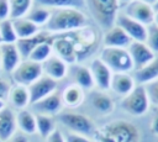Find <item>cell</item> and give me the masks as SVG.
<instances>
[{
  "instance_id": "1",
  "label": "cell",
  "mask_w": 158,
  "mask_h": 142,
  "mask_svg": "<svg viewBox=\"0 0 158 142\" xmlns=\"http://www.w3.org/2000/svg\"><path fill=\"white\" fill-rule=\"evenodd\" d=\"M89 26V17L75 7L52 10L51 17L47 22L46 31L49 33H69Z\"/></svg>"
},
{
  "instance_id": "2",
  "label": "cell",
  "mask_w": 158,
  "mask_h": 142,
  "mask_svg": "<svg viewBox=\"0 0 158 142\" xmlns=\"http://www.w3.org/2000/svg\"><path fill=\"white\" fill-rule=\"evenodd\" d=\"M95 19V21L105 30H109L115 25L117 11H118V0H84Z\"/></svg>"
},
{
  "instance_id": "3",
  "label": "cell",
  "mask_w": 158,
  "mask_h": 142,
  "mask_svg": "<svg viewBox=\"0 0 158 142\" xmlns=\"http://www.w3.org/2000/svg\"><path fill=\"white\" fill-rule=\"evenodd\" d=\"M100 59L114 73H128L133 69V63L127 48L104 47L100 53Z\"/></svg>"
},
{
  "instance_id": "4",
  "label": "cell",
  "mask_w": 158,
  "mask_h": 142,
  "mask_svg": "<svg viewBox=\"0 0 158 142\" xmlns=\"http://www.w3.org/2000/svg\"><path fill=\"white\" fill-rule=\"evenodd\" d=\"M101 132L110 137L114 142H139V132L137 127L123 120L105 125L101 128Z\"/></svg>"
},
{
  "instance_id": "5",
  "label": "cell",
  "mask_w": 158,
  "mask_h": 142,
  "mask_svg": "<svg viewBox=\"0 0 158 142\" xmlns=\"http://www.w3.org/2000/svg\"><path fill=\"white\" fill-rule=\"evenodd\" d=\"M121 106L126 112L133 116H141L146 114L149 107V99L146 88L143 85L135 86L130 94L123 96Z\"/></svg>"
},
{
  "instance_id": "6",
  "label": "cell",
  "mask_w": 158,
  "mask_h": 142,
  "mask_svg": "<svg viewBox=\"0 0 158 142\" xmlns=\"http://www.w3.org/2000/svg\"><path fill=\"white\" fill-rule=\"evenodd\" d=\"M58 121L65 126L68 130H70V132L74 133H79V135H90L94 132V123L93 121L79 112H74V111H60L58 115Z\"/></svg>"
},
{
  "instance_id": "7",
  "label": "cell",
  "mask_w": 158,
  "mask_h": 142,
  "mask_svg": "<svg viewBox=\"0 0 158 142\" xmlns=\"http://www.w3.org/2000/svg\"><path fill=\"white\" fill-rule=\"evenodd\" d=\"M11 75L17 85L30 86L41 75H43L42 64L32 62L30 59H22L20 64L15 68V70L11 73Z\"/></svg>"
},
{
  "instance_id": "8",
  "label": "cell",
  "mask_w": 158,
  "mask_h": 142,
  "mask_svg": "<svg viewBox=\"0 0 158 142\" xmlns=\"http://www.w3.org/2000/svg\"><path fill=\"white\" fill-rule=\"evenodd\" d=\"M125 15L138 21L144 26H149L154 21V10L152 5H148L139 0H132L126 5Z\"/></svg>"
},
{
  "instance_id": "9",
  "label": "cell",
  "mask_w": 158,
  "mask_h": 142,
  "mask_svg": "<svg viewBox=\"0 0 158 142\" xmlns=\"http://www.w3.org/2000/svg\"><path fill=\"white\" fill-rule=\"evenodd\" d=\"M52 48L56 52V56L63 59L67 64H73L78 61V54L69 33H62L59 37H53Z\"/></svg>"
},
{
  "instance_id": "10",
  "label": "cell",
  "mask_w": 158,
  "mask_h": 142,
  "mask_svg": "<svg viewBox=\"0 0 158 142\" xmlns=\"http://www.w3.org/2000/svg\"><path fill=\"white\" fill-rule=\"evenodd\" d=\"M58 81L53 80L47 75H41L36 81H33L30 86H27L30 93V105L36 104L37 101L44 99L56 91Z\"/></svg>"
},
{
  "instance_id": "11",
  "label": "cell",
  "mask_w": 158,
  "mask_h": 142,
  "mask_svg": "<svg viewBox=\"0 0 158 142\" xmlns=\"http://www.w3.org/2000/svg\"><path fill=\"white\" fill-rule=\"evenodd\" d=\"M115 25L121 27L132 41L137 42H146L147 37V26L139 23L138 21L128 17L125 14H117Z\"/></svg>"
},
{
  "instance_id": "12",
  "label": "cell",
  "mask_w": 158,
  "mask_h": 142,
  "mask_svg": "<svg viewBox=\"0 0 158 142\" xmlns=\"http://www.w3.org/2000/svg\"><path fill=\"white\" fill-rule=\"evenodd\" d=\"M127 51L131 56L132 63H133V68L136 70L143 68L144 65H147L154 57L156 53L144 43V42H137V41H132L131 44L127 47Z\"/></svg>"
},
{
  "instance_id": "13",
  "label": "cell",
  "mask_w": 158,
  "mask_h": 142,
  "mask_svg": "<svg viewBox=\"0 0 158 142\" xmlns=\"http://www.w3.org/2000/svg\"><path fill=\"white\" fill-rule=\"evenodd\" d=\"M94 83L95 85L100 89V90H107L110 89V84H111V78H112V72L110 70V68L100 59V58H95L91 61L90 67H89Z\"/></svg>"
},
{
  "instance_id": "14",
  "label": "cell",
  "mask_w": 158,
  "mask_h": 142,
  "mask_svg": "<svg viewBox=\"0 0 158 142\" xmlns=\"http://www.w3.org/2000/svg\"><path fill=\"white\" fill-rule=\"evenodd\" d=\"M0 54H1V68L6 73H12L22 61L15 43H1Z\"/></svg>"
},
{
  "instance_id": "15",
  "label": "cell",
  "mask_w": 158,
  "mask_h": 142,
  "mask_svg": "<svg viewBox=\"0 0 158 142\" xmlns=\"http://www.w3.org/2000/svg\"><path fill=\"white\" fill-rule=\"evenodd\" d=\"M32 106L41 115H48V116L58 115L62 111V107H63L62 95L59 93L54 91L51 95L46 96L44 99H42V100L37 101L36 104H33Z\"/></svg>"
},
{
  "instance_id": "16",
  "label": "cell",
  "mask_w": 158,
  "mask_h": 142,
  "mask_svg": "<svg viewBox=\"0 0 158 142\" xmlns=\"http://www.w3.org/2000/svg\"><path fill=\"white\" fill-rule=\"evenodd\" d=\"M131 42L132 40L128 37V35L117 25H114L109 30H106L102 37V43L105 47L127 48Z\"/></svg>"
},
{
  "instance_id": "17",
  "label": "cell",
  "mask_w": 158,
  "mask_h": 142,
  "mask_svg": "<svg viewBox=\"0 0 158 142\" xmlns=\"http://www.w3.org/2000/svg\"><path fill=\"white\" fill-rule=\"evenodd\" d=\"M42 72H43V75H47L53 80L58 81L67 75L68 64L59 57L51 56L48 59H46L42 63Z\"/></svg>"
},
{
  "instance_id": "18",
  "label": "cell",
  "mask_w": 158,
  "mask_h": 142,
  "mask_svg": "<svg viewBox=\"0 0 158 142\" xmlns=\"http://www.w3.org/2000/svg\"><path fill=\"white\" fill-rule=\"evenodd\" d=\"M16 114L10 107H4L0 111V140L6 142L16 133Z\"/></svg>"
},
{
  "instance_id": "19",
  "label": "cell",
  "mask_w": 158,
  "mask_h": 142,
  "mask_svg": "<svg viewBox=\"0 0 158 142\" xmlns=\"http://www.w3.org/2000/svg\"><path fill=\"white\" fill-rule=\"evenodd\" d=\"M52 35L47 31L44 32H38L37 35L32 36V37H28V38H21V40H17V42L15 43L19 52H20V56L22 59H27L28 56L31 54V52L35 49L36 46H38L40 43L44 42V41H49L52 40Z\"/></svg>"
},
{
  "instance_id": "20",
  "label": "cell",
  "mask_w": 158,
  "mask_h": 142,
  "mask_svg": "<svg viewBox=\"0 0 158 142\" xmlns=\"http://www.w3.org/2000/svg\"><path fill=\"white\" fill-rule=\"evenodd\" d=\"M135 86V79L128 73H112L110 89H112L117 95L126 96Z\"/></svg>"
},
{
  "instance_id": "21",
  "label": "cell",
  "mask_w": 158,
  "mask_h": 142,
  "mask_svg": "<svg viewBox=\"0 0 158 142\" xmlns=\"http://www.w3.org/2000/svg\"><path fill=\"white\" fill-rule=\"evenodd\" d=\"M90 104L98 112H100L102 115L111 114L115 107V104H114V100L111 99V96L107 95L106 93H104L102 90L93 91L90 94Z\"/></svg>"
},
{
  "instance_id": "22",
  "label": "cell",
  "mask_w": 158,
  "mask_h": 142,
  "mask_svg": "<svg viewBox=\"0 0 158 142\" xmlns=\"http://www.w3.org/2000/svg\"><path fill=\"white\" fill-rule=\"evenodd\" d=\"M16 123L17 127L25 135H33L37 132L36 126V115H33L30 110L22 109L16 114Z\"/></svg>"
},
{
  "instance_id": "23",
  "label": "cell",
  "mask_w": 158,
  "mask_h": 142,
  "mask_svg": "<svg viewBox=\"0 0 158 142\" xmlns=\"http://www.w3.org/2000/svg\"><path fill=\"white\" fill-rule=\"evenodd\" d=\"M135 78L141 84H148L158 79V56H156L147 65L136 70Z\"/></svg>"
},
{
  "instance_id": "24",
  "label": "cell",
  "mask_w": 158,
  "mask_h": 142,
  "mask_svg": "<svg viewBox=\"0 0 158 142\" xmlns=\"http://www.w3.org/2000/svg\"><path fill=\"white\" fill-rule=\"evenodd\" d=\"M12 23H14L15 32L17 35V40L28 38V37H32L40 32V27L37 25H35L33 22H31L26 17L15 19V20H12Z\"/></svg>"
},
{
  "instance_id": "25",
  "label": "cell",
  "mask_w": 158,
  "mask_h": 142,
  "mask_svg": "<svg viewBox=\"0 0 158 142\" xmlns=\"http://www.w3.org/2000/svg\"><path fill=\"white\" fill-rule=\"evenodd\" d=\"M60 95L63 105H67L69 107H77L84 101V91L80 86L75 84L68 85Z\"/></svg>"
},
{
  "instance_id": "26",
  "label": "cell",
  "mask_w": 158,
  "mask_h": 142,
  "mask_svg": "<svg viewBox=\"0 0 158 142\" xmlns=\"http://www.w3.org/2000/svg\"><path fill=\"white\" fill-rule=\"evenodd\" d=\"M9 99L11 101V104L17 107L19 110L26 109V106L30 104V93L27 86L23 85H15L10 89L9 93Z\"/></svg>"
},
{
  "instance_id": "27",
  "label": "cell",
  "mask_w": 158,
  "mask_h": 142,
  "mask_svg": "<svg viewBox=\"0 0 158 142\" xmlns=\"http://www.w3.org/2000/svg\"><path fill=\"white\" fill-rule=\"evenodd\" d=\"M73 78H74V84L80 86L83 90L93 89V86L95 85L91 72L85 65H75L73 69Z\"/></svg>"
},
{
  "instance_id": "28",
  "label": "cell",
  "mask_w": 158,
  "mask_h": 142,
  "mask_svg": "<svg viewBox=\"0 0 158 142\" xmlns=\"http://www.w3.org/2000/svg\"><path fill=\"white\" fill-rule=\"evenodd\" d=\"M33 2H36V5L47 7L49 10L67 9V7L81 9L85 4L84 0H33Z\"/></svg>"
},
{
  "instance_id": "29",
  "label": "cell",
  "mask_w": 158,
  "mask_h": 142,
  "mask_svg": "<svg viewBox=\"0 0 158 142\" xmlns=\"http://www.w3.org/2000/svg\"><path fill=\"white\" fill-rule=\"evenodd\" d=\"M51 12H52V10L43 7V6H40V5H36V6L31 7V10L27 12V15L25 17L40 27V26L47 25L49 17H51Z\"/></svg>"
},
{
  "instance_id": "30",
  "label": "cell",
  "mask_w": 158,
  "mask_h": 142,
  "mask_svg": "<svg viewBox=\"0 0 158 142\" xmlns=\"http://www.w3.org/2000/svg\"><path fill=\"white\" fill-rule=\"evenodd\" d=\"M52 41H53V38L49 40V41H44V42L40 43L38 46H36L35 49L31 52V54L28 56L27 59L42 64L46 59H48V58L52 56V52H53Z\"/></svg>"
},
{
  "instance_id": "31",
  "label": "cell",
  "mask_w": 158,
  "mask_h": 142,
  "mask_svg": "<svg viewBox=\"0 0 158 142\" xmlns=\"http://www.w3.org/2000/svg\"><path fill=\"white\" fill-rule=\"evenodd\" d=\"M10 4V19L25 17L33 5V0H9Z\"/></svg>"
},
{
  "instance_id": "32",
  "label": "cell",
  "mask_w": 158,
  "mask_h": 142,
  "mask_svg": "<svg viewBox=\"0 0 158 142\" xmlns=\"http://www.w3.org/2000/svg\"><path fill=\"white\" fill-rule=\"evenodd\" d=\"M36 126H37V132L40 133L41 137L44 140L56 130V122L52 116L48 115H36Z\"/></svg>"
},
{
  "instance_id": "33",
  "label": "cell",
  "mask_w": 158,
  "mask_h": 142,
  "mask_svg": "<svg viewBox=\"0 0 158 142\" xmlns=\"http://www.w3.org/2000/svg\"><path fill=\"white\" fill-rule=\"evenodd\" d=\"M0 37H1L2 43H16L17 42V35L15 32L11 19L0 21Z\"/></svg>"
},
{
  "instance_id": "34",
  "label": "cell",
  "mask_w": 158,
  "mask_h": 142,
  "mask_svg": "<svg viewBox=\"0 0 158 142\" xmlns=\"http://www.w3.org/2000/svg\"><path fill=\"white\" fill-rule=\"evenodd\" d=\"M144 43L154 53H158V26L156 23L147 26V37Z\"/></svg>"
},
{
  "instance_id": "35",
  "label": "cell",
  "mask_w": 158,
  "mask_h": 142,
  "mask_svg": "<svg viewBox=\"0 0 158 142\" xmlns=\"http://www.w3.org/2000/svg\"><path fill=\"white\" fill-rule=\"evenodd\" d=\"M144 88H146L149 101L153 102L156 106H158V79L148 83Z\"/></svg>"
},
{
  "instance_id": "36",
  "label": "cell",
  "mask_w": 158,
  "mask_h": 142,
  "mask_svg": "<svg viewBox=\"0 0 158 142\" xmlns=\"http://www.w3.org/2000/svg\"><path fill=\"white\" fill-rule=\"evenodd\" d=\"M64 140H65V142H91L85 136L79 135V133H74V132H68L64 136Z\"/></svg>"
},
{
  "instance_id": "37",
  "label": "cell",
  "mask_w": 158,
  "mask_h": 142,
  "mask_svg": "<svg viewBox=\"0 0 158 142\" xmlns=\"http://www.w3.org/2000/svg\"><path fill=\"white\" fill-rule=\"evenodd\" d=\"M10 19V4L9 0H0V21Z\"/></svg>"
},
{
  "instance_id": "38",
  "label": "cell",
  "mask_w": 158,
  "mask_h": 142,
  "mask_svg": "<svg viewBox=\"0 0 158 142\" xmlns=\"http://www.w3.org/2000/svg\"><path fill=\"white\" fill-rule=\"evenodd\" d=\"M46 142H65V140H64L63 133H62L58 128H56V130L46 138Z\"/></svg>"
},
{
  "instance_id": "39",
  "label": "cell",
  "mask_w": 158,
  "mask_h": 142,
  "mask_svg": "<svg viewBox=\"0 0 158 142\" xmlns=\"http://www.w3.org/2000/svg\"><path fill=\"white\" fill-rule=\"evenodd\" d=\"M10 84L4 80V79H0V99L5 100L6 98H9V93H10Z\"/></svg>"
},
{
  "instance_id": "40",
  "label": "cell",
  "mask_w": 158,
  "mask_h": 142,
  "mask_svg": "<svg viewBox=\"0 0 158 142\" xmlns=\"http://www.w3.org/2000/svg\"><path fill=\"white\" fill-rule=\"evenodd\" d=\"M6 142H28V138L25 133L22 132H16L10 140H7Z\"/></svg>"
},
{
  "instance_id": "41",
  "label": "cell",
  "mask_w": 158,
  "mask_h": 142,
  "mask_svg": "<svg viewBox=\"0 0 158 142\" xmlns=\"http://www.w3.org/2000/svg\"><path fill=\"white\" fill-rule=\"evenodd\" d=\"M151 130L154 135H158V109L156 110L153 119H152V123H151Z\"/></svg>"
},
{
  "instance_id": "42",
  "label": "cell",
  "mask_w": 158,
  "mask_h": 142,
  "mask_svg": "<svg viewBox=\"0 0 158 142\" xmlns=\"http://www.w3.org/2000/svg\"><path fill=\"white\" fill-rule=\"evenodd\" d=\"M139 1H143V2H146V4H148V5H152V6H153L158 0H139Z\"/></svg>"
},
{
  "instance_id": "43",
  "label": "cell",
  "mask_w": 158,
  "mask_h": 142,
  "mask_svg": "<svg viewBox=\"0 0 158 142\" xmlns=\"http://www.w3.org/2000/svg\"><path fill=\"white\" fill-rule=\"evenodd\" d=\"M153 23H156L158 26V11L154 12V21H153Z\"/></svg>"
},
{
  "instance_id": "44",
  "label": "cell",
  "mask_w": 158,
  "mask_h": 142,
  "mask_svg": "<svg viewBox=\"0 0 158 142\" xmlns=\"http://www.w3.org/2000/svg\"><path fill=\"white\" fill-rule=\"evenodd\" d=\"M4 107H5V101H4L2 99H0V111H1Z\"/></svg>"
},
{
  "instance_id": "45",
  "label": "cell",
  "mask_w": 158,
  "mask_h": 142,
  "mask_svg": "<svg viewBox=\"0 0 158 142\" xmlns=\"http://www.w3.org/2000/svg\"><path fill=\"white\" fill-rule=\"evenodd\" d=\"M153 10H154V12H156V11H158V1L153 5Z\"/></svg>"
},
{
  "instance_id": "46",
  "label": "cell",
  "mask_w": 158,
  "mask_h": 142,
  "mask_svg": "<svg viewBox=\"0 0 158 142\" xmlns=\"http://www.w3.org/2000/svg\"><path fill=\"white\" fill-rule=\"evenodd\" d=\"M120 2H123V4H128V2H131L132 0H118Z\"/></svg>"
},
{
  "instance_id": "47",
  "label": "cell",
  "mask_w": 158,
  "mask_h": 142,
  "mask_svg": "<svg viewBox=\"0 0 158 142\" xmlns=\"http://www.w3.org/2000/svg\"><path fill=\"white\" fill-rule=\"evenodd\" d=\"M1 70H2V68H1V54H0V73H1Z\"/></svg>"
},
{
  "instance_id": "48",
  "label": "cell",
  "mask_w": 158,
  "mask_h": 142,
  "mask_svg": "<svg viewBox=\"0 0 158 142\" xmlns=\"http://www.w3.org/2000/svg\"><path fill=\"white\" fill-rule=\"evenodd\" d=\"M1 43H2V42H1V37H0V44H1Z\"/></svg>"
},
{
  "instance_id": "49",
  "label": "cell",
  "mask_w": 158,
  "mask_h": 142,
  "mask_svg": "<svg viewBox=\"0 0 158 142\" xmlns=\"http://www.w3.org/2000/svg\"><path fill=\"white\" fill-rule=\"evenodd\" d=\"M0 142H2V141H1V140H0Z\"/></svg>"
}]
</instances>
